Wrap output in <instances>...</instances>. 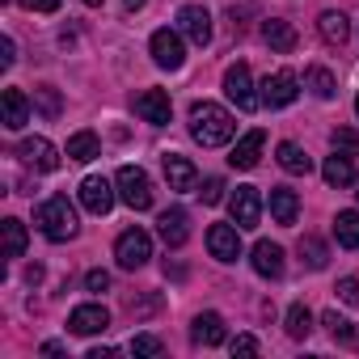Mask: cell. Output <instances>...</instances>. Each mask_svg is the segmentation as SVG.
Listing matches in <instances>:
<instances>
[{
    "instance_id": "1",
    "label": "cell",
    "mask_w": 359,
    "mask_h": 359,
    "mask_svg": "<svg viewBox=\"0 0 359 359\" xmlns=\"http://www.w3.org/2000/svg\"><path fill=\"white\" fill-rule=\"evenodd\" d=\"M233 131H237V123H233V114L224 106H216V102H195L191 106V135H195V144L220 148V144L233 140Z\"/></svg>"
},
{
    "instance_id": "2",
    "label": "cell",
    "mask_w": 359,
    "mask_h": 359,
    "mask_svg": "<svg viewBox=\"0 0 359 359\" xmlns=\"http://www.w3.org/2000/svg\"><path fill=\"white\" fill-rule=\"evenodd\" d=\"M34 224L47 241H72L81 233V220H76V208L64 199V195H51L39 212H34Z\"/></svg>"
},
{
    "instance_id": "3",
    "label": "cell",
    "mask_w": 359,
    "mask_h": 359,
    "mask_svg": "<svg viewBox=\"0 0 359 359\" xmlns=\"http://www.w3.org/2000/svg\"><path fill=\"white\" fill-rule=\"evenodd\" d=\"M114 187H118V199L131 208V212H148L152 208V182H148V173L140 165H123L114 173Z\"/></svg>"
},
{
    "instance_id": "4",
    "label": "cell",
    "mask_w": 359,
    "mask_h": 359,
    "mask_svg": "<svg viewBox=\"0 0 359 359\" xmlns=\"http://www.w3.org/2000/svg\"><path fill=\"white\" fill-rule=\"evenodd\" d=\"M148 51H152V64L156 68H165V72H177L187 64V43H182V30H156L152 39H148Z\"/></svg>"
},
{
    "instance_id": "5",
    "label": "cell",
    "mask_w": 359,
    "mask_h": 359,
    "mask_svg": "<svg viewBox=\"0 0 359 359\" xmlns=\"http://www.w3.org/2000/svg\"><path fill=\"white\" fill-rule=\"evenodd\" d=\"M114 258H118L123 271H140V266L152 258V237H148L144 229H127V233H118V241H114Z\"/></svg>"
},
{
    "instance_id": "6",
    "label": "cell",
    "mask_w": 359,
    "mask_h": 359,
    "mask_svg": "<svg viewBox=\"0 0 359 359\" xmlns=\"http://www.w3.org/2000/svg\"><path fill=\"white\" fill-rule=\"evenodd\" d=\"M224 93H229V102H233L237 110H245V114L262 106V93H254V76H250L245 64H233V68L224 72Z\"/></svg>"
},
{
    "instance_id": "7",
    "label": "cell",
    "mask_w": 359,
    "mask_h": 359,
    "mask_svg": "<svg viewBox=\"0 0 359 359\" xmlns=\"http://www.w3.org/2000/svg\"><path fill=\"white\" fill-rule=\"evenodd\" d=\"M18 161L34 173H51V169H60V148L43 135H30V140L18 144Z\"/></svg>"
},
{
    "instance_id": "8",
    "label": "cell",
    "mask_w": 359,
    "mask_h": 359,
    "mask_svg": "<svg viewBox=\"0 0 359 359\" xmlns=\"http://www.w3.org/2000/svg\"><path fill=\"white\" fill-rule=\"evenodd\" d=\"M229 212H233V224L241 233L258 229V220H262V195H258V187H237L233 199H229Z\"/></svg>"
},
{
    "instance_id": "9",
    "label": "cell",
    "mask_w": 359,
    "mask_h": 359,
    "mask_svg": "<svg viewBox=\"0 0 359 359\" xmlns=\"http://www.w3.org/2000/svg\"><path fill=\"white\" fill-rule=\"evenodd\" d=\"M114 199H118V187H114V182H106L102 173H89L85 182H81V203H85V212L106 216V212L114 208Z\"/></svg>"
},
{
    "instance_id": "10",
    "label": "cell",
    "mask_w": 359,
    "mask_h": 359,
    "mask_svg": "<svg viewBox=\"0 0 359 359\" xmlns=\"http://www.w3.org/2000/svg\"><path fill=\"white\" fill-rule=\"evenodd\" d=\"M296 93H300V81H296V72H271L266 81H262V106H271V110H283V106H292L296 102Z\"/></svg>"
},
{
    "instance_id": "11",
    "label": "cell",
    "mask_w": 359,
    "mask_h": 359,
    "mask_svg": "<svg viewBox=\"0 0 359 359\" xmlns=\"http://www.w3.org/2000/svg\"><path fill=\"white\" fill-rule=\"evenodd\" d=\"M177 30H182V39H191L195 47H208L212 43V13L203 5H182L177 9Z\"/></svg>"
},
{
    "instance_id": "12",
    "label": "cell",
    "mask_w": 359,
    "mask_h": 359,
    "mask_svg": "<svg viewBox=\"0 0 359 359\" xmlns=\"http://www.w3.org/2000/svg\"><path fill=\"white\" fill-rule=\"evenodd\" d=\"M208 250L216 262H237L241 258V229L237 224H212L208 229Z\"/></svg>"
},
{
    "instance_id": "13",
    "label": "cell",
    "mask_w": 359,
    "mask_h": 359,
    "mask_svg": "<svg viewBox=\"0 0 359 359\" xmlns=\"http://www.w3.org/2000/svg\"><path fill=\"white\" fill-rule=\"evenodd\" d=\"M135 114H140L144 123H152V127H165V123L173 118V102H169L165 89H144V93L135 97Z\"/></svg>"
},
{
    "instance_id": "14",
    "label": "cell",
    "mask_w": 359,
    "mask_h": 359,
    "mask_svg": "<svg viewBox=\"0 0 359 359\" xmlns=\"http://www.w3.org/2000/svg\"><path fill=\"white\" fill-rule=\"evenodd\" d=\"M106 325H110V313H106L102 304H76L72 317H68V330H72L76 338H93V334H102Z\"/></svg>"
},
{
    "instance_id": "15",
    "label": "cell",
    "mask_w": 359,
    "mask_h": 359,
    "mask_svg": "<svg viewBox=\"0 0 359 359\" xmlns=\"http://www.w3.org/2000/svg\"><path fill=\"white\" fill-rule=\"evenodd\" d=\"M165 182H169V191H195L199 187V169L182 156V152H165Z\"/></svg>"
},
{
    "instance_id": "16",
    "label": "cell",
    "mask_w": 359,
    "mask_h": 359,
    "mask_svg": "<svg viewBox=\"0 0 359 359\" xmlns=\"http://www.w3.org/2000/svg\"><path fill=\"white\" fill-rule=\"evenodd\" d=\"M156 233H161V241H165L169 250H182L187 237H191V216H187L182 208H169V212H161Z\"/></svg>"
},
{
    "instance_id": "17",
    "label": "cell",
    "mask_w": 359,
    "mask_h": 359,
    "mask_svg": "<svg viewBox=\"0 0 359 359\" xmlns=\"http://www.w3.org/2000/svg\"><path fill=\"white\" fill-rule=\"evenodd\" d=\"M262 148H266V131H262V127H254V131H245V135L233 144L229 165H233V169H254V165H258V156H262Z\"/></svg>"
},
{
    "instance_id": "18",
    "label": "cell",
    "mask_w": 359,
    "mask_h": 359,
    "mask_svg": "<svg viewBox=\"0 0 359 359\" xmlns=\"http://www.w3.org/2000/svg\"><path fill=\"white\" fill-rule=\"evenodd\" d=\"M0 123H5L9 131H22L30 123V97L22 89H5V93H0Z\"/></svg>"
},
{
    "instance_id": "19",
    "label": "cell",
    "mask_w": 359,
    "mask_h": 359,
    "mask_svg": "<svg viewBox=\"0 0 359 359\" xmlns=\"http://www.w3.org/2000/svg\"><path fill=\"white\" fill-rule=\"evenodd\" d=\"M191 342L195 346H220L224 342V317L220 313H199L191 321Z\"/></svg>"
},
{
    "instance_id": "20",
    "label": "cell",
    "mask_w": 359,
    "mask_h": 359,
    "mask_svg": "<svg viewBox=\"0 0 359 359\" xmlns=\"http://www.w3.org/2000/svg\"><path fill=\"white\" fill-rule=\"evenodd\" d=\"M317 30H321V39H325L330 47H346V43H351V22H346L342 9H325V13L317 18Z\"/></svg>"
},
{
    "instance_id": "21",
    "label": "cell",
    "mask_w": 359,
    "mask_h": 359,
    "mask_svg": "<svg viewBox=\"0 0 359 359\" xmlns=\"http://www.w3.org/2000/svg\"><path fill=\"white\" fill-rule=\"evenodd\" d=\"M250 262H254V271H258L262 279H279V275H283V266H287V262H283V250H279L275 241H258Z\"/></svg>"
},
{
    "instance_id": "22",
    "label": "cell",
    "mask_w": 359,
    "mask_h": 359,
    "mask_svg": "<svg viewBox=\"0 0 359 359\" xmlns=\"http://www.w3.org/2000/svg\"><path fill=\"white\" fill-rule=\"evenodd\" d=\"M266 208H271V220L275 224H296V216H300V199L287 187H275L271 199H266Z\"/></svg>"
},
{
    "instance_id": "23",
    "label": "cell",
    "mask_w": 359,
    "mask_h": 359,
    "mask_svg": "<svg viewBox=\"0 0 359 359\" xmlns=\"http://www.w3.org/2000/svg\"><path fill=\"white\" fill-rule=\"evenodd\" d=\"M262 39H266V47L279 51V55H292V51H296V30H292V22H283V18H271V22L262 26Z\"/></svg>"
},
{
    "instance_id": "24",
    "label": "cell",
    "mask_w": 359,
    "mask_h": 359,
    "mask_svg": "<svg viewBox=\"0 0 359 359\" xmlns=\"http://www.w3.org/2000/svg\"><path fill=\"white\" fill-rule=\"evenodd\" d=\"M321 177L330 187H351L355 182V156H346V152H334V156H325V165H321Z\"/></svg>"
},
{
    "instance_id": "25",
    "label": "cell",
    "mask_w": 359,
    "mask_h": 359,
    "mask_svg": "<svg viewBox=\"0 0 359 359\" xmlns=\"http://www.w3.org/2000/svg\"><path fill=\"white\" fill-rule=\"evenodd\" d=\"M64 156H68V161H76V165H89L93 156H102V140H97L93 131H76V135H68Z\"/></svg>"
},
{
    "instance_id": "26",
    "label": "cell",
    "mask_w": 359,
    "mask_h": 359,
    "mask_svg": "<svg viewBox=\"0 0 359 359\" xmlns=\"http://www.w3.org/2000/svg\"><path fill=\"white\" fill-rule=\"evenodd\" d=\"M321 325L330 330V338H334L338 346L359 351V325H355V321H346V317H338V313H325V317H321Z\"/></svg>"
},
{
    "instance_id": "27",
    "label": "cell",
    "mask_w": 359,
    "mask_h": 359,
    "mask_svg": "<svg viewBox=\"0 0 359 359\" xmlns=\"http://www.w3.org/2000/svg\"><path fill=\"white\" fill-rule=\"evenodd\" d=\"M296 254H300V262H304L309 271H325V262H330V250H325V241H321V237H313V233H304V237H300Z\"/></svg>"
},
{
    "instance_id": "28",
    "label": "cell",
    "mask_w": 359,
    "mask_h": 359,
    "mask_svg": "<svg viewBox=\"0 0 359 359\" xmlns=\"http://www.w3.org/2000/svg\"><path fill=\"white\" fill-rule=\"evenodd\" d=\"M304 89H313V97H321V102H330V97L338 93V81H334V72H330V68H321V64H313V68L304 72Z\"/></svg>"
},
{
    "instance_id": "29",
    "label": "cell",
    "mask_w": 359,
    "mask_h": 359,
    "mask_svg": "<svg viewBox=\"0 0 359 359\" xmlns=\"http://www.w3.org/2000/svg\"><path fill=\"white\" fill-rule=\"evenodd\" d=\"M334 237L342 250H359V212H338L334 216Z\"/></svg>"
},
{
    "instance_id": "30",
    "label": "cell",
    "mask_w": 359,
    "mask_h": 359,
    "mask_svg": "<svg viewBox=\"0 0 359 359\" xmlns=\"http://www.w3.org/2000/svg\"><path fill=\"white\" fill-rule=\"evenodd\" d=\"M279 165H283L287 173H309V169H313L309 152H304L300 144H292V140H283V144H279Z\"/></svg>"
},
{
    "instance_id": "31",
    "label": "cell",
    "mask_w": 359,
    "mask_h": 359,
    "mask_svg": "<svg viewBox=\"0 0 359 359\" xmlns=\"http://www.w3.org/2000/svg\"><path fill=\"white\" fill-rule=\"evenodd\" d=\"M283 330H287V338H296V342H300V338H309V330H313V313H309V304H300V300H296V304L287 309Z\"/></svg>"
},
{
    "instance_id": "32",
    "label": "cell",
    "mask_w": 359,
    "mask_h": 359,
    "mask_svg": "<svg viewBox=\"0 0 359 359\" xmlns=\"http://www.w3.org/2000/svg\"><path fill=\"white\" fill-rule=\"evenodd\" d=\"M0 233H5V258H22L26 254V224L22 220H5V224H0Z\"/></svg>"
},
{
    "instance_id": "33",
    "label": "cell",
    "mask_w": 359,
    "mask_h": 359,
    "mask_svg": "<svg viewBox=\"0 0 359 359\" xmlns=\"http://www.w3.org/2000/svg\"><path fill=\"white\" fill-rule=\"evenodd\" d=\"M34 106H39L47 118H60V110H64V102H60V93H55L51 85H39V89H34Z\"/></svg>"
},
{
    "instance_id": "34",
    "label": "cell",
    "mask_w": 359,
    "mask_h": 359,
    "mask_svg": "<svg viewBox=\"0 0 359 359\" xmlns=\"http://www.w3.org/2000/svg\"><path fill=\"white\" fill-rule=\"evenodd\" d=\"M165 346H161V338H152V334H135L131 338V355H144V359H152V355H161Z\"/></svg>"
},
{
    "instance_id": "35",
    "label": "cell",
    "mask_w": 359,
    "mask_h": 359,
    "mask_svg": "<svg viewBox=\"0 0 359 359\" xmlns=\"http://www.w3.org/2000/svg\"><path fill=\"white\" fill-rule=\"evenodd\" d=\"M334 148H338V152H355V156H359V135H355V131H346V127H338V131H334Z\"/></svg>"
},
{
    "instance_id": "36",
    "label": "cell",
    "mask_w": 359,
    "mask_h": 359,
    "mask_svg": "<svg viewBox=\"0 0 359 359\" xmlns=\"http://www.w3.org/2000/svg\"><path fill=\"white\" fill-rule=\"evenodd\" d=\"M229 346H233V355H258V351H262L254 334H237V338H233Z\"/></svg>"
},
{
    "instance_id": "37",
    "label": "cell",
    "mask_w": 359,
    "mask_h": 359,
    "mask_svg": "<svg viewBox=\"0 0 359 359\" xmlns=\"http://www.w3.org/2000/svg\"><path fill=\"white\" fill-rule=\"evenodd\" d=\"M338 296H342L346 304H359V279H355V275H346V279H338Z\"/></svg>"
},
{
    "instance_id": "38",
    "label": "cell",
    "mask_w": 359,
    "mask_h": 359,
    "mask_svg": "<svg viewBox=\"0 0 359 359\" xmlns=\"http://www.w3.org/2000/svg\"><path fill=\"white\" fill-rule=\"evenodd\" d=\"M199 195H203V203H220L224 199V182H220V177H208Z\"/></svg>"
},
{
    "instance_id": "39",
    "label": "cell",
    "mask_w": 359,
    "mask_h": 359,
    "mask_svg": "<svg viewBox=\"0 0 359 359\" xmlns=\"http://www.w3.org/2000/svg\"><path fill=\"white\" fill-rule=\"evenodd\" d=\"M13 60H18V47H13V39L5 34V39H0V68H13Z\"/></svg>"
},
{
    "instance_id": "40",
    "label": "cell",
    "mask_w": 359,
    "mask_h": 359,
    "mask_svg": "<svg viewBox=\"0 0 359 359\" xmlns=\"http://www.w3.org/2000/svg\"><path fill=\"white\" fill-rule=\"evenodd\" d=\"M85 287H89V292H106V287H110V275H106V271H89V275H85Z\"/></svg>"
},
{
    "instance_id": "41",
    "label": "cell",
    "mask_w": 359,
    "mask_h": 359,
    "mask_svg": "<svg viewBox=\"0 0 359 359\" xmlns=\"http://www.w3.org/2000/svg\"><path fill=\"white\" fill-rule=\"evenodd\" d=\"M22 9H30V13H55L60 0H22Z\"/></svg>"
},
{
    "instance_id": "42",
    "label": "cell",
    "mask_w": 359,
    "mask_h": 359,
    "mask_svg": "<svg viewBox=\"0 0 359 359\" xmlns=\"http://www.w3.org/2000/svg\"><path fill=\"white\" fill-rule=\"evenodd\" d=\"M89 359H114V351H110V346H93Z\"/></svg>"
},
{
    "instance_id": "43",
    "label": "cell",
    "mask_w": 359,
    "mask_h": 359,
    "mask_svg": "<svg viewBox=\"0 0 359 359\" xmlns=\"http://www.w3.org/2000/svg\"><path fill=\"white\" fill-rule=\"evenodd\" d=\"M144 5H148V0H123V9H127V13H135V9H144Z\"/></svg>"
},
{
    "instance_id": "44",
    "label": "cell",
    "mask_w": 359,
    "mask_h": 359,
    "mask_svg": "<svg viewBox=\"0 0 359 359\" xmlns=\"http://www.w3.org/2000/svg\"><path fill=\"white\" fill-rule=\"evenodd\" d=\"M81 5H89V9H97V5H102V0H81Z\"/></svg>"
},
{
    "instance_id": "45",
    "label": "cell",
    "mask_w": 359,
    "mask_h": 359,
    "mask_svg": "<svg viewBox=\"0 0 359 359\" xmlns=\"http://www.w3.org/2000/svg\"><path fill=\"white\" fill-rule=\"evenodd\" d=\"M355 114H359V97H355Z\"/></svg>"
}]
</instances>
